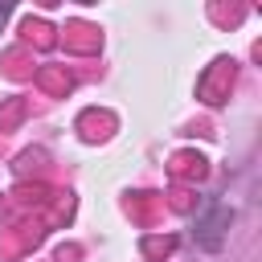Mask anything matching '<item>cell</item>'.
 Instances as JSON below:
<instances>
[{"mask_svg":"<svg viewBox=\"0 0 262 262\" xmlns=\"http://www.w3.org/2000/svg\"><path fill=\"white\" fill-rule=\"evenodd\" d=\"M229 221H233V213H229L221 201H209L205 213L192 221V242H196L201 250H221V246H225V233H229Z\"/></svg>","mask_w":262,"mask_h":262,"instance_id":"1","label":"cell"}]
</instances>
